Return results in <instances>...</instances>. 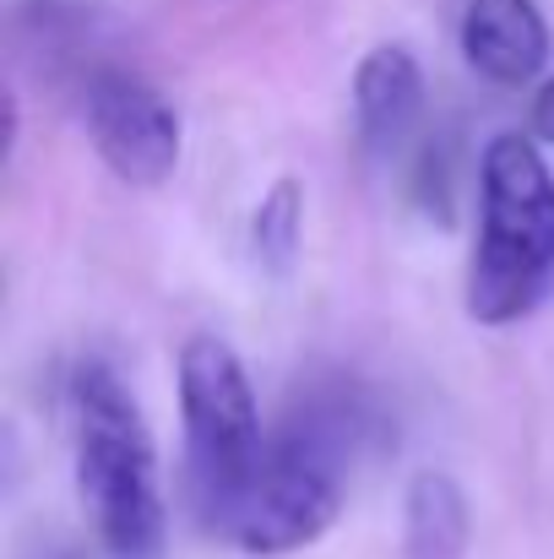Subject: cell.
Returning <instances> with one entry per match:
<instances>
[{
    "label": "cell",
    "instance_id": "6da1fadb",
    "mask_svg": "<svg viewBox=\"0 0 554 559\" xmlns=\"http://www.w3.org/2000/svg\"><path fill=\"white\" fill-rule=\"evenodd\" d=\"M375 424V407L354 385H327L294 402V418L272 435L267 462L217 544L250 559H283L327 538L343 516L349 462L369 445Z\"/></svg>",
    "mask_w": 554,
    "mask_h": 559
},
{
    "label": "cell",
    "instance_id": "7a4b0ae2",
    "mask_svg": "<svg viewBox=\"0 0 554 559\" xmlns=\"http://www.w3.org/2000/svg\"><path fill=\"white\" fill-rule=\"evenodd\" d=\"M71 413V473L76 500L109 559H164L169 544V500L158 473V445L142 418V402L126 380L82 359L66 380Z\"/></svg>",
    "mask_w": 554,
    "mask_h": 559
},
{
    "label": "cell",
    "instance_id": "3957f363",
    "mask_svg": "<svg viewBox=\"0 0 554 559\" xmlns=\"http://www.w3.org/2000/svg\"><path fill=\"white\" fill-rule=\"evenodd\" d=\"M554 294V169L539 136L495 131L479 158V228L462 310L479 326H517Z\"/></svg>",
    "mask_w": 554,
    "mask_h": 559
},
{
    "label": "cell",
    "instance_id": "277c9868",
    "mask_svg": "<svg viewBox=\"0 0 554 559\" xmlns=\"http://www.w3.org/2000/svg\"><path fill=\"white\" fill-rule=\"evenodd\" d=\"M175 380H180L185 429V495H190L196 522L212 538H223L267 462L272 435L261 429V407H256L245 359L223 337L212 332L185 337Z\"/></svg>",
    "mask_w": 554,
    "mask_h": 559
},
{
    "label": "cell",
    "instance_id": "5b68a950",
    "mask_svg": "<svg viewBox=\"0 0 554 559\" xmlns=\"http://www.w3.org/2000/svg\"><path fill=\"white\" fill-rule=\"evenodd\" d=\"M82 126H87V142H93L98 164L120 186L153 190L164 180H175L185 131L175 104L148 76L120 71V66H98L82 82Z\"/></svg>",
    "mask_w": 554,
    "mask_h": 559
},
{
    "label": "cell",
    "instance_id": "8992f818",
    "mask_svg": "<svg viewBox=\"0 0 554 559\" xmlns=\"http://www.w3.org/2000/svg\"><path fill=\"white\" fill-rule=\"evenodd\" d=\"M462 60L490 87L522 93L550 76V22L539 0H468L462 11Z\"/></svg>",
    "mask_w": 554,
    "mask_h": 559
},
{
    "label": "cell",
    "instance_id": "52a82bcc",
    "mask_svg": "<svg viewBox=\"0 0 554 559\" xmlns=\"http://www.w3.org/2000/svg\"><path fill=\"white\" fill-rule=\"evenodd\" d=\"M424 120V71L408 44H375L354 66V131L369 158H397Z\"/></svg>",
    "mask_w": 554,
    "mask_h": 559
},
{
    "label": "cell",
    "instance_id": "ba28073f",
    "mask_svg": "<svg viewBox=\"0 0 554 559\" xmlns=\"http://www.w3.org/2000/svg\"><path fill=\"white\" fill-rule=\"evenodd\" d=\"M473 544V511L446 467H419L402 489V559H462Z\"/></svg>",
    "mask_w": 554,
    "mask_h": 559
},
{
    "label": "cell",
    "instance_id": "9c48e42d",
    "mask_svg": "<svg viewBox=\"0 0 554 559\" xmlns=\"http://www.w3.org/2000/svg\"><path fill=\"white\" fill-rule=\"evenodd\" d=\"M299 239H305V186L299 180H278L256 201V217H250V250L267 272H288L294 255H299Z\"/></svg>",
    "mask_w": 554,
    "mask_h": 559
},
{
    "label": "cell",
    "instance_id": "30bf717a",
    "mask_svg": "<svg viewBox=\"0 0 554 559\" xmlns=\"http://www.w3.org/2000/svg\"><path fill=\"white\" fill-rule=\"evenodd\" d=\"M528 126H533V136H539V142H550V147H554V76H544V82L533 87Z\"/></svg>",
    "mask_w": 554,
    "mask_h": 559
},
{
    "label": "cell",
    "instance_id": "8fae6325",
    "mask_svg": "<svg viewBox=\"0 0 554 559\" xmlns=\"http://www.w3.org/2000/svg\"><path fill=\"white\" fill-rule=\"evenodd\" d=\"M49 559H71V555H49Z\"/></svg>",
    "mask_w": 554,
    "mask_h": 559
}]
</instances>
